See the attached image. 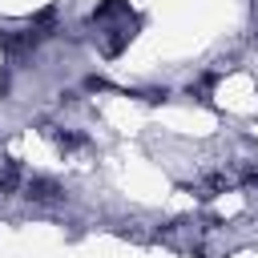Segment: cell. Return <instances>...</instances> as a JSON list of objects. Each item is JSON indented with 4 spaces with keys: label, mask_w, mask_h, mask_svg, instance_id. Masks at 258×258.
Returning <instances> with one entry per match:
<instances>
[{
    "label": "cell",
    "mask_w": 258,
    "mask_h": 258,
    "mask_svg": "<svg viewBox=\"0 0 258 258\" xmlns=\"http://www.w3.org/2000/svg\"><path fill=\"white\" fill-rule=\"evenodd\" d=\"M60 189L52 185V181H44V177H36L32 185H28V198H36V202H48V198H56Z\"/></svg>",
    "instance_id": "obj_1"
}]
</instances>
